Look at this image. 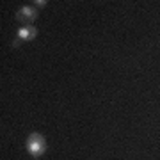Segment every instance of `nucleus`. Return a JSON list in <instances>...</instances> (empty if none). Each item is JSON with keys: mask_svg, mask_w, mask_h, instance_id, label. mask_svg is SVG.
Returning <instances> with one entry per match:
<instances>
[{"mask_svg": "<svg viewBox=\"0 0 160 160\" xmlns=\"http://www.w3.org/2000/svg\"><path fill=\"white\" fill-rule=\"evenodd\" d=\"M45 149H46V142H45V139H43V135H39V133H30L29 139H27V151L32 157L39 158L41 155L45 153Z\"/></svg>", "mask_w": 160, "mask_h": 160, "instance_id": "nucleus-1", "label": "nucleus"}, {"mask_svg": "<svg viewBox=\"0 0 160 160\" xmlns=\"http://www.w3.org/2000/svg\"><path fill=\"white\" fill-rule=\"evenodd\" d=\"M36 16H38V11H36L34 7H30V6L22 7V9L16 12V20L22 22V23H25V25H30V23L36 20Z\"/></svg>", "mask_w": 160, "mask_h": 160, "instance_id": "nucleus-2", "label": "nucleus"}, {"mask_svg": "<svg viewBox=\"0 0 160 160\" xmlns=\"http://www.w3.org/2000/svg\"><path fill=\"white\" fill-rule=\"evenodd\" d=\"M36 34H38V30L32 27V25H25V27H22V29L18 30V38L23 41H29V39H34Z\"/></svg>", "mask_w": 160, "mask_h": 160, "instance_id": "nucleus-3", "label": "nucleus"}, {"mask_svg": "<svg viewBox=\"0 0 160 160\" xmlns=\"http://www.w3.org/2000/svg\"><path fill=\"white\" fill-rule=\"evenodd\" d=\"M36 4H38V7H45V6H46V2H45V0H38Z\"/></svg>", "mask_w": 160, "mask_h": 160, "instance_id": "nucleus-4", "label": "nucleus"}]
</instances>
